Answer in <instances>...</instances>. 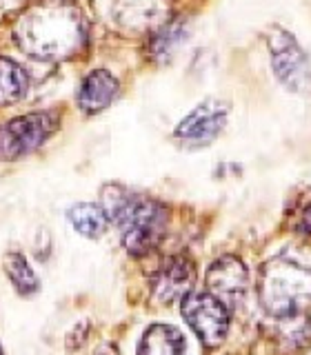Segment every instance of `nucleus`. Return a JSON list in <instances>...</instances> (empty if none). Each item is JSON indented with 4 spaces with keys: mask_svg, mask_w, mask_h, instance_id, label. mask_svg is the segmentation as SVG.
<instances>
[{
    "mask_svg": "<svg viewBox=\"0 0 311 355\" xmlns=\"http://www.w3.org/2000/svg\"><path fill=\"white\" fill-rule=\"evenodd\" d=\"M189 36V22L180 16H169L162 20L158 27L149 31L147 38V55L156 64L171 62L176 51L180 49V44Z\"/></svg>",
    "mask_w": 311,
    "mask_h": 355,
    "instance_id": "12",
    "label": "nucleus"
},
{
    "mask_svg": "<svg viewBox=\"0 0 311 355\" xmlns=\"http://www.w3.org/2000/svg\"><path fill=\"white\" fill-rule=\"evenodd\" d=\"M103 209L109 222L120 229L122 247L133 258L149 255L160 247L169 227V209L149 196L133 193L127 187L109 184L103 191Z\"/></svg>",
    "mask_w": 311,
    "mask_h": 355,
    "instance_id": "3",
    "label": "nucleus"
},
{
    "mask_svg": "<svg viewBox=\"0 0 311 355\" xmlns=\"http://www.w3.org/2000/svg\"><path fill=\"white\" fill-rule=\"evenodd\" d=\"M29 92V73L16 60L0 55V109L22 103Z\"/></svg>",
    "mask_w": 311,
    "mask_h": 355,
    "instance_id": "14",
    "label": "nucleus"
},
{
    "mask_svg": "<svg viewBox=\"0 0 311 355\" xmlns=\"http://www.w3.org/2000/svg\"><path fill=\"white\" fill-rule=\"evenodd\" d=\"M14 42L33 60H72L87 49L89 22L69 0H40L18 16Z\"/></svg>",
    "mask_w": 311,
    "mask_h": 355,
    "instance_id": "1",
    "label": "nucleus"
},
{
    "mask_svg": "<svg viewBox=\"0 0 311 355\" xmlns=\"http://www.w3.org/2000/svg\"><path fill=\"white\" fill-rule=\"evenodd\" d=\"M120 94L118 78L109 69H92L76 89V105L85 116H98L116 103Z\"/></svg>",
    "mask_w": 311,
    "mask_h": 355,
    "instance_id": "10",
    "label": "nucleus"
},
{
    "mask_svg": "<svg viewBox=\"0 0 311 355\" xmlns=\"http://www.w3.org/2000/svg\"><path fill=\"white\" fill-rule=\"evenodd\" d=\"M3 266H5V273L9 277V282L14 284L18 295L29 297V295H33L40 288V280H38L36 271L31 269L29 260L20 251H9V253H5Z\"/></svg>",
    "mask_w": 311,
    "mask_h": 355,
    "instance_id": "17",
    "label": "nucleus"
},
{
    "mask_svg": "<svg viewBox=\"0 0 311 355\" xmlns=\"http://www.w3.org/2000/svg\"><path fill=\"white\" fill-rule=\"evenodd\" d=\"M60 127V114L53 109L29 111L0 125V162H14L36 153Z\"/></svg>",
    "mask_w": 311,
    "mask_h": 355,
    "instance_id": "4",
    "label": "nucleus"
},
{
    "mask_svg": "<svg viewBox=\"0 0 311 355\" xmlns=\"http://www.w3.org/2000/svg\"><path fill=\"white\" fill-rule=\"evenodd\" d=\"M207 288L229 309L242 302L249 288V269L236 255H222L207 269Z\"/></svg>",
    "mask_w": 311,
    "mask_h": 355,
    "instance_id": "8",
    "label": "nucleus"
},
{
    "mask_svg": "<svg viewBox=\"0 0 311 355\" xmlns=\"http://www.w3.org/2000/svg\"><path fill=\"white\" fill-rule=\"evenodd\" d=\"M171 0H114V14L122 27L151 31L169 18Z\"/></svg>",
    "mask_w": 311,
    "mask_h": 355,
    "instance_id": "11",
    "label": "nucleus"
},
{
    "mask_svg": "<svg viewBox=\"0 0 311 355\" xmlns=\"http://www.w3.org/2000/svg\"><path fill=\"white\" fill-rule=\"evenodd\" d=\"M180 313L207 349H216L225 342L231 324V309L214 293L189 291L180 300Z\"/></svg>",
    "mask_w": 311,
    "mask_h": 355,
    "instance_id": "6",
    "label": "nucleus"
},
{
    "mask_svg": "<svg viewBox=\"0 0 311 355\" xmlns=\"http://www.w3.org/2000/svg\"><path fill=\"white\" fill-rule=\"evenodd\" d=\"M267 51H269L271 71L287 92L300 94L311 83L309 55L300 47L294 33H289L280 25H271L264 31Z\"/></svg>",
    "mask_w": 311,
    "mask_h": 355,
    "instance_id": "5",
    "label": "nucleus"
},
{
    "mask_svg": "<svg viewBox=\"0 0 311 355\" xmlns=\"http://www.w3.org/2000/svg\"><path fill=\"white\" fill-rule=\"evenodd\" d=\"M298 231L303 233V236L311 238V202L305 207L303 216H300V220H298Z\"/></svg>",
    "mask_w": 311,
    "mask_h": 355,
    "instance_id": "18",
    "label": "nucleus"
},
{
    "mask_svg": "<svg viewBox=\"0 0 311 355\" xmlns=\"http://www.w3.org/2000/svg\"><path fill=\"white\" fill-rule=\"evenodd\" d=\"M229 103L209 98L205 103L194 107L189 114L178 122L174 129V138L183 147H207L214 142L229 122Z\"/></svg>",
    "mask_w": 311,
    "mask_h": 355,
    "instance_id": "7",
    "label": "nucleus"
},
{
    "mask_svg": "<svg viewBox=\"0 0 311 355\" xmlns=\"http://www.w3.org/2000/svg\"><path fill=\"white\" fill-rule=\"evenodd\" d=\"M67 220L69 225L81 233L83 238L98 240L103 238L109 229V218L105 214L103 205L94 202H76L67 209Z\"/></svg>",
    "mask_w": 311,
    "mask_h": 355,
    "instance_id": "15",
    "label": "nucleus"
},
{
    "mask_svg": "<svg viewBox=\"0 0 311 355\" xmlns=\"http://www.w3.org/2000/svg\"><path fill=\"white\" fill-rule=\"evenodd\" d=\"M196 282V266L187 255H169L151 275V293L162 304L183 300Z\"/></svg>",
    "mask_w": 311,
    "mask_h": 355,
    "instance_id": "9",
    "label": "nucleus"
},
{
    "mask_svg": "<svg viewBox=\"0 0 311 355\" xmlns=\"http://www.w3.org/2000/svg\"><path fill=\"white\" fill-rule=\"evenodd\" d=\"M260 306L269 318L303 313L311 306V247H287L260 266L255 282Z\"/></svg>",
    "mask_w": 311,
    "mask_h": 355,
    "instance_id": "2",
    "label": "nucleus"
},
{
    "mask_svg": "<svg viewBox=\"0 0 311 355\" xmlns=\"http://www.w3.org/2000/svg\"><path fill=\"white\" fill-rule=\"evenodd\" d=\"M0 355H5V351H3V344H0Z\"/></svg>",
    "mask_w": 311,
    "mask_h": 355,
    "instance_id": "19",
    "label": "nucleus"
},
{
    "mask_svg": "<svg viewBox=\"0 0 311 355\" xmlns=\"http://www.w3.org/2000/svg\"><path fill=\"white\" fill-rule=\"evenodd\" d=\"M274 333L285 349L289 351L305 349L311 344V318L305 311L285 318H274Z\"/></svg>",
    "mask_w": 311,
    "mask_h": 355,
    "instance_id": "16",
    "label": "nucleus"
},
{
    "mask_svg": "<svg viewBox=\"0 0 311 355\" xmlns=\"http://www.w3.org/2000/svg\"><path fill=\"white\" fill-rule=\"evenodd\" d=\"M138 355H185V336L171 324H151L142 333Z\"/></svg>",
    "mask_w": 311,
    "mask_h": 355,
    "instance_id": "13",
    "label": "nucleus"
}]
</instances>
